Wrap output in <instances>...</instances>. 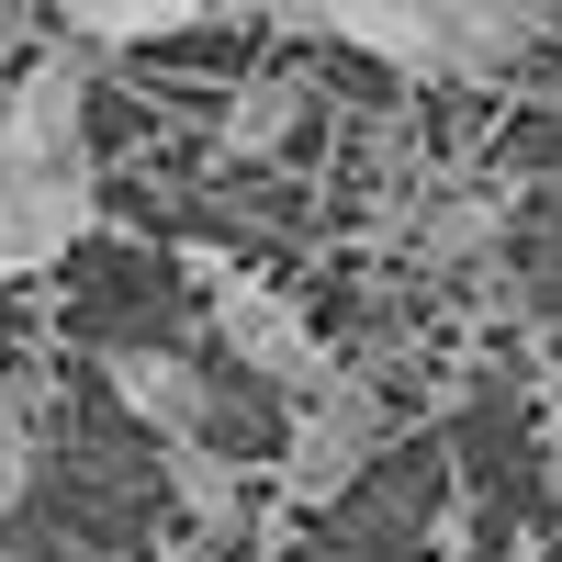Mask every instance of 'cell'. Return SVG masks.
Returning <instances> with one entry per match:
<instances>
[{
    "label": "cell",
    "instance_id": "6da1fadb",
    "mask_svg": "<svg viewBox=\"0 0 562 562\" xmlns=\"http://www.w3.org/2000/svg\"><path fill=\"white\" fill-rule=\"evenodd\" d=\"M192 293H203V315H214V338L237 349L259 383H281V394H315V383H338V349L304 326V304L281 293V281H259V270H237V259H214V248H192Z\"/></svg>",
    "mask_w": 562,
    "mask_h": 562
},
{
    "label": "cell",
    "instance_id": "7a4b0ae2",
    "mask_svg": "<svg viewBox=\"0 0 562 562\" xmlns=\"http://www.w3.org/2000/svg\"><path fill=\"white\" fill-rule=\"evenodd\" d=\"M0 158L23 169H90V57L79 45H23L0 79Z\"/></svg>",
    "mask_w": 562,
    "mask_h": 562
},
{
    "label": "cell",
    "instance_id": "3957f363",
    "mask_svg": "<svg viewBox=\"0 0 562 562\" xmlns=\"http://www.w3.org/2000/svg\"><path fill=\"white\" fill-rule=\"evenodd\" d=\"M281 34H326L394 79H450V0H259Z\"/></svg>",
    "mask_w": 562,
    "mask_h": 562
},
{
    "label": "cell",
    "instance_id": "277c9868",
    "mask_svg": "<svg viewBox=\"0 0 562 562\" xmlns=\"http://www.w3.org/2000/svg\"><path fill=\"white\" fill-rule=\"evenodd\" d=\"M371 439H383V416H371V394L349 383H315L304 394V416H293V439H281V461H270V484H281V506H338L360 473H371Z\"/></svg>",
    "mask_w": 562,
    "mask_h": 562
},
{
    "label": "cell",
    "instance_id": "5b68a950",
    "mask_svg": "<svg viewBox=\"0 0 562 562\" xmlns=\"http://www.w3.org/2000/svg\"><path fill=\"white\" fill-rule=\"evenodd\" d=\"M90 225H102V180H90V169H23V158H0V281L57 270Z\"/></svg>",
    "mask_w": 562,
    "mask_h": 562
},
{
    "label": "cell",
    "instance_id": "8992f818",
    "mask_svg": "<svg viewBox=\"0 0 562 562\" xmlns=\"http://www.w3.org/2000/svg\"><path fill=\"white\" fill-rule=\"evenodd\" d=\"M102 383H113L124 416H147L158 439H203L214 428V383L180 349H102Z\"/></svg>",
    "mask_w": 562,
    "mask_h": 562
},
{
    "label": "cell",
    "instance_id": "52a82bcc",
    "mask_svg": "<svg viewBox=\"0 0 562 562\" xmlns=\"http://www.w3.org/2000/svg\"><path fill=\"white\" fill-rule=\"evenodd\" d=\"M540 0H450V79H506L518 57H540Z\"/></svg>",
    "mask_w": 562,
    "mask_h": 562
},
{
    "label": "cell",
    "instance_id": "ba28073f",
    "mask_svg": "<svg viewBox=\"0 0 562 562\" xmlns=\"http://www.w3.org/2000/svg\"><path fill=\"white\" fill-rule=\"evenodd\" d=\"M34 12L68 45H169V34H192L214 0H34Z\"/></svg>",
    "mask_w": 562,
    "mask_h": 562
},
{
    "label": "cell",
    "instance_id": "9c48e42d",
    "mask_svg": "<svg viewBox=\"0 0 562 562\" xmlns=\"http://www.w3.org/2000/svg\"><path fill=\"white\" fill-rule=\"evenodd\" d=\"M169 495H180V518L192 529H237V506H248V484H237V461H214L203 439H169Z\"/></svg>",
    "mask_w": 562,
    "mask_h": 562
},
{
    "label": "cell",
    "instance_id": "30bf717a",
    "mask_svg": "<svg viewBox=\"0 0 562 562\" xmlns=\"http://www.w3.org/2000/svg\"><path fill=\"white\" fill-rule=\"evenodd\" d=\"M34 495V416L0 394V529H12V506Z\"/></svg>",
    "mask_w": 562,
    "mask_h": 562
},
{
    "label": "cell",
    "instance_id": "8fae6325",
    "mask_svg": "<svg viewBox=\"0 0 562 562\" xmlns=\"http://www.w3.org/2000/svg\"><path fill=\"white\" fill-rule=\"evenodd\" d=\"M281 124H293V90H281V79H259L248 102H237V124H225V147H270Z\"/></svg>",
    "mask_w": 562,
    "mask_h": 562
},
{
    "label": "cell",
    "instance_id": "7c38bea8",
    "mask_svg": "<svg viewBox=\"0 0 562 562\" xmlns=\"http://www.w3.org/2000/svg\"><path fill=\"white\" fill-rule=\"evenodd\" d=\"M0 23H12V34H34V0H0Z\"/></svg>",
    "mask_w": 562,
    "mask_h": 562
},
{
    "label": "cell",
    "instance_id": "4fadbf2b",
    "mask_svg": "<svg viewBox=\"0 0 562 562\" xmlns=\"http://www.w3.org/2000/svg\"><path fill=\"white\" fill-rule=\"evenodd\" d=\"M12 57H23V34H12V23H0V79H12Z\"/></svg>",
    "mask_w": 562,
    "mask_h": 562
},
{
    "label": "cell",
    "instance_id": "5bb4252c",
    "mask_svg": "<svg viewBox=\"0 0 562 562\" xmlns=\"http://www.w3.org/2000/svg\"><path fill=\"white\" fill-rule=\"evenodd\" d=\"M0 562H34V551H12V540H0Z\"/></svg>",
    "mask_w": 562,
    "mask_h": 562
},
{
    "label": "cell",
    "instance_id": "9a60e30c",
    "mask_svg": "<svg viewBox=\"0 0 562 562\" xmlns=\"http://www.w3.org/2000/svg\"><path fill=\"white\" fill-rule=\"evenodd\" d=\"M551 506H562V473H551Z\"/></svg>",
    "mask_w": 562,
    "mask_h": 562
}]
</instances>
